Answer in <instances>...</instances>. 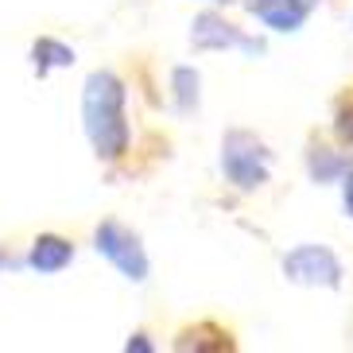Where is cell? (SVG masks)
Returning a JSON list of instances; mask_svg holds the SVG:
<instances>
[{
  "label": "cell",
  "instance_id": "6da1fadb",
  "mask_svg": "<svg viewBox=\"0 0 353 353\" xmlns=\"http://www.w3.org/2000/svg\"><path fill=\"white\" fill-rule=\"evenodd\" d=\"M125 82L117 70H90L82 85V121H85V136L94 144V156L105 163L125 159L128 152V117H125Z\"/></svg>",
  "mask_w": 353,
  "mask_h": 353
},
{
  "label": "cell",
  "instance_id": "7a4b0ae2",
  "mask_svg": "<svg viewBox=\"0 0 353 353\" xmlns=\"http://www.w3.org/2000/svg\"><path fill=\"white\" fill-rule=\"evenodd\" d=\"M221 175L233 190L252 194L272 179V152L249 128H229L221 140Z\"/></svg>",
  "mask_w": 353,
  "mask_h": 353
},
{
  "label": "cell",
  "instance_id": "3957f363",
  "mask_svg": "<svg viewBox=\"0 0 353 353\" xmlns=\"http://www.w3.org/2000/svg\"><path fill=\"white\" fill-rule=\"evenodd\" d=\"M94 249L132 283H144L148 272H152L148 252H144V245H140V233L128 229L125 221H113V218L101 221V225L94 229Z\"/></svg>",
  "mask_w": 353,
  "mask_h": 353
},
{
  "label": "cell",
  "instance_id": "277c9868",
  "mask_svg": "<svg viewBox=\"0 0 353 353\" xmlns=\"http://www.w3.org/2000/svg\"><path fill=\"white\" fill-rule=\"evenodd\" d=\"M283 276L299 288H342V260L334 256L326 245H299L283 256Z\"/></svg>",
  "mask_w": 353,
  "mask_h": 353
},
{
  "label": "cell",
  "instance_id": "5b68a950",
  "mask_svg": "<svg viewBox=\"0 0 353 353\" xmlns=\"http://www.w3.org/2000/svg\"><path fill=\"white\" fill-rule=\"evenodd\" d=\"M190 43L198 51H221V47H241L245 54H264V39H252L245 35L233 20L218 16V12H202L194 23H190Z\"/></svg>",
  "mask_w": 353,
  "mask_h": 353
},
{
  "label": "cell",
  "instance_id": "8992f818",
  "mask_svg": "<svg viewBox=\"0 0 353 353\" xmlns=\"http://www.w3.org/2000/svg\"><path fill=\"white\" fill-rule=\"evenodd\" d=\"M171 350H179V353H233L237 350V334L218 319H198V322H187L171 338Z\"/></svg>",
  "mask_w": 353,
  "mask_h": 353
},
{
  "label": "cell",
  "instance_id": "52a82bcc",
  "mask_svg": "<svg viewBox=\"0 0 353 353\" xmlns=\"http://www.w3.org/2000/svg\"><path fill=\"white\" fill-rule=\"evenodd\" d=\"M241 4L272 32H299L311 16L307 0H241Z\"/></svg>",
  "mask_w": 353,
  "mask_h": 353
},
{
  "label": "cell",
  "instance_id": "ba28073f",
  "mask_svg": "<svg viewBox=\"0 0 353 353\" xmlns=\"http://www.w3.org/2000/svg\"><path fill=\"white\" fill-rule=\"evenodd\" d=\"M74 260V241L63 237V233H39L32 241V249H28V268H35L39 276H54V272L70 268Z\"/></svg>",
  "mask_w": 353,
  "mask_h": 353
},
{
  "label": "cell",
  "instance_id": "9c48e42d",
  "mask_svg": "<svg viewBox=\"0 0 353 353\" xmlns=\"http://www.w3.org/2000/svg\"><path fill=\"white\" fill-rule=\"evenodd\" d=\"M32 66H35L39 78H47V74L59 70V66H74V47H66L63 39L43 35V39L32 43Z\"/></svg>",
  "mask_w": 353,
  "mask_h": 353
},
{
  "label": "cell",
  "instance_id": "30bf717a",
  "mask_svg": "<svg viewBox=\"0 0 353 353\" xmlns=\"http://www.w3.org/2000/svg\"><path fill=\"white\" fill-rule=\"evenodd\" d=\"M330 132L342 148H353V85L338 90L330 101Z\"/></svg>",
  "mask_w": 353,
  "mask_h": 353
},
{
  "label": "cell",
  "instance_id": "8fae6325",
  "mask_svg": "<svg viewBox=\"0 0 353 353\" xmlns=\"http://www.w3.org/2000/svg\"><path fill=\"white\" fill-rule=\"evenodd\" d=\"M198 85H202V78H198L194 66H175L171 70V90H175V109L183 117L194 113L198 109Z\"/></svg>",
  "mask_w": 353,
  "mask_h": 353
},
{
  "label": "cell",
  "instance_id": "7c38bea8",
  "mask_svg": "<svg viewBox=\"0 0 353 353\" xmlns=\"http://www.w3.org/2000/svg\"><path fill=\"white\" fill-rule=\"evenodd\" d=\"M342 202H345V214L353 218V167L342 175Z\"/></svg>",
  "mask_w": 353,
  "mask_h": 353
},
{
  "label": "cell",
  "instance_id": "4fadbf2b",
  "mask_svg": "<svg viewBox=\"0 0 353 353\" xmlns=\"http://www.w3.org/2000/svg\"><path fill=\"white\" fill-rule=\"evenodd\" d=\"M125 350L128 353H152V342H148V334H132V338H128V342H125Z\"/></svg>",
  "mask_w": 353,
  "mask_h": 353
},
{
  "label": "cell",
  "instance_id": "5bb4252c",
  "mask_svg": "<svg viewBox=\"0 0 353 353\" xmlns=\"http://www.w3.org/2000/svg\"><path fill=\"white\" fill-rule=\"evenodd\" d=\"M4 268H20V260H16L8 249H4V245H0V272H4Z\"/></svg>",
  "mask_w": 353,
  "mask_h": 353
},
{
  "label": "cell",
  "instance_id": "9a60e30c",
  "mask_svg": "<svg viewBox=\"0 0 353 353\" xmlns=\"http://www.w3.org/2000/svg\"><path fill=\"white\" fill-rule=\"evenodd\" d=\"M214 4H233V0H214Z\"/></svg>",
  "mask_w": 353,
  "mask_h": 353
},
{
  "label": "cell",
  "instance_id": "2e32d148",
  "mask_svg": "<svg viewBox=\"0 0 353 353\" xmlns=\"http://www.w3.org/2000/svg\"><path fill=\"white\" fill-rule=\"evenodd\" d=\"M314 4H319V0H307V8H314Z\"/></svg>",
  "mask_w": 353,
  "mask_h": 353
}]
</instances>
